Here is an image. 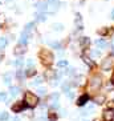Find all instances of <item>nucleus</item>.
Here are the masks:
<instances>
[{
  "label": "nucleus",
  "instance_id": "1",
  "mask_svg": "<svg viewBox=\"0 0 114 121\" xmlns=\"http://www.w3.org/2000/svg\"><path fill=\"white\" fill-rule=\"evenodd\" d=\"M25 105L29 108H35L37 104H39V99H37V96L36 95H33L32 92H25Z\"/></svg>",
  "mask_w": 114,
  "mask_h": 121
},
{
  "label": "nucleus",
  "instance_id": "2",
  "mask_svg": "<svg viewBox=\"0 0 114 121\" xmlns=\"http://www.w3.org/2000/svg\"><path fill=\"white\" fill-rule=\"evenodd\" d=\"M40 59H41V63L44 65H50L53 63V55L46 49H43L40 52Z\"/></svg>",
  "mask_w": 114,
  "mask_h": 121
},
{
  "label": "nucleus",
  "instance_id": "3",
  "mask_svg": "<svg viewBox=\"0 0 114 121\" xmlns=\"http://www.w3.org/2000/svg\"><path fill=\"white\" fill-rule=\"evenodd\" d=\"M113 67H114V56H107L101 64V68L103 71H110Z\"/></svg>",
  "mask_w": 114,
  "mask_h": 121
},
{
  "label": "nucleus",
  "instance_id": "4",
  "mask_svg": "<svg viewBox=\"0 0 114 121\" xmlns=\"http://www.w3.org/2000/svg\"><path fill=\"white\" fill-rule=\"evenodd\" d=\"M101 84H102V80H101L100 76H93L92 80H90V89L92 91H97V89H100Z\"/></svg>",
  "mask_w": 114,
  "mask_h": 121
},
{
  "label": "nucleus",
  "instance_id": "5",
  "mask_svg": "<svg viewBox=\"0 0 114 121\" xmlns=\"http://www.w3.org/2000/svg\"><path fill=\"white\" fill-rule=\"evenodd\" d=\"M25 51H27L25 44H19V45L13 49V53L16 55V56H21L23 53H25Z\"/></svg>",
  "mask_w": 114,
  "mask_h": 121
},
{
  "label": "nucleus",
  "instance_id": "6",
  "mask_svg": "<svg viewBox=\"0 0 114 121\" xmlns=\"http://www.w3.org/2000/svg\"><path fill=\"white\" fill-rule=\"evenodd\" d=\"M113 118H114L113 109H106L103 112V120L105 121H113Z\"/></svg>",
  "mask_w": 114,
  "mask_h": 121
},
{
  "label": "nucleus",
  "instance_id": "7",
  "mask_svg": "<svg viewBox=\"0 0 114 121\" xmlns=\"http://www.w3.org/2000/svg\"><path fill=\"white\" fill-rule=\"evenodd\" d=\"M25 104L23 103V101H17V103H15L13 105H12V110H13L15 113H17V112H21L23 108H24Z\"/></svg>",
  "mask_w": 114,
  "mask_h": 121
},
{
  "label": "nucleus",
  "instance_id": "8",
  "mask_svg": "<svg viewBox=\"0 0 114 121\" xmlns=\"http://www.w3.org/2000/svg\"><path fill=\"white\" fill-rule=\"evenodd\" d=\"M88 100H89V96H88V95H82V96L78 99V101H77V105H80V107L85 105Z\"/></svg>",
  "mask_w": 114,
  "mask_h": 121
},
{
  "label": "nucleus",
  "instance_id": "9",
  "mask_svg": "<svg viewBox=\"0 0 114 121\" xmlns=\"http://www.w3.org/2000/svg\"><path fill=\"white\" fill-rule=\"evenodd\" d=\"M96 45L98 47V48H106L107 41L106 40H103V39H98V40H96Z\"/></svg>",
  "mask_w": 114,
  "mask_h": 121
},
{
  "label": "nucleus",
  "instance_id": "10",
  "mask_svg": "<svg viewBox=\"0 0 114 121\" xmlns=\"http://www.w3.org/2000/svg\"><path fill=\"white\" fill-rule=\"evenodd\" d=\"M36 8H37V11L44 12V11H46V9H48V4H45V3H39V4H36Z\"/></svg>",
  "mask_w": 114,
  "mask_h": 121
},
{
  "label": "nucleus",
  "instance_id": "11",
  "mask_svg": "<svg viewBox=\"0 0 114 121\" xmlns=\"http://www.w3.org/2000/svg\"><path fill=\"white\" fill-rule=\"evenodd\" d=\"M56 76V72L53 71V69H48V71L45 72V77H46V80H52V78Z\"/></svg>",
  "mask_w": 114,
  "mask_h": 121
},
{
  "label": "nucleus",
  "instance_id": "12",
  "mask_svg": "<svg viewBox=\"0 0 114 121\" xmlns=\"http://www.w3.org/2000/svg\"><path fill=\"white\" fill-rule=\"evenodd\" d=\"M11 81H12V73H5L4 75V82L7 84V85H11Z\"/></svg>",
  "mask_w": 114,
  "mask_h": 121
},
{
  "label": "nucleus",
  "instance_id": "13",
  "mask_svg": "<svg viewBox=\"0 0 114 121\" xmlns=\"http://www.w3.org/2000/svg\"><path fill=\"white\" fill-rule=\"evenodd\" d=\"M27 41H28V32H23L21 33V37H20V44H27Z\"/></svg>",
  "mask_w": 114,
  "mask_h": 121
},
{
  "label": "nucleus",
  "instance_id": "14",
  "mask_svg": "<svg viewBox=\"0 0 114 121\" xmlns=\"http://www.w3.org/2000/svg\"><path fill=\"white\" fill-rule=\"evenodd\" d=\"M35 73H36L35 68H29L28 71H25V76H27V77H31V76H33Z\"/></svg>",
  "mask_w": 114,
  "mask_h": 121
},
{
  "label": "nucleus",
  "instance_id": "15",
  "mask_svg": "<svg viewBox=\"0 0 114 121\" xmlns=\"http://www.w3.org/2000/svg\"><path fill=\"white\" fill-rule=\"evenodd\" d=\"M5 45H7V39L5 37H1L0 39V51H3Z\"/></svg>",
  "mask_w": 114,
  "mask_h": 121
},
{
  "label": "nucleus",
  "instance_id": "16",
  "mask_svg": "<svg viewBox=\"0 0 114 121\" xmlns=\"http://www.w3.org/2000/svg\"><path fill=\"white\" fill-rule=\"evenodd\" d=\"M103 101H105V97H103V96H97V97H94V103H96V104H102Z\"/></svg>",
  "mask_w": 114,
  "mask_h": 121
},
{
  "label": "nucleus",
  "instance_id": "17",
  "mask_svg": "<svg viewBox=\"0 0 114 121\" xmlns=\"http://www.w3.org/2000/svg\"><path fill=\"white\" fill-rule=\"evenodd\" d=\"M8 118H9V116H8L7 112H3V113L0 114V121H7Z\"/></svg>",
  "mask_w": 114,
  "mask_h": 121
},
{
  "label": "nucleus",
  "instance_id": "18",
  "mask_svg": "<svg viewBox=\"0 0 114 121\" xmlns=\"http://www.w3.org/2000/svg\"><path fill=\"white\" fill-rule=\"evenodd\" d=\"M49 44L53 47V48H56V49H60V48H61L60 43H57V41H49Z\"/></svg>",
  "mask_w": 114,
  "mask_h": 121
},
{
  "label": "nucleus",
  "instance_id": "19",
  "mask_svg": "<svg viewBox=\"0 0 114 121\" xmlns=\"http://www.w3.org/2000/svg\"><path fill=\"white\" fill-rule=\"evenodd\" d=\"M45 20H46V16L44 13L37 15V22H45Z\"/></svg>",
  "mask_w": 114,
  "mask_h": 121
},
{
  "label": "nucleus",
  "instance_id": "20",
  "mask_svg": "<svg viewBox=\"0 0 114 121\" xmlns=\"http://www.w3.org/2000/svg\"><path fill=\"white\" fill-rule=\"evenodd\" d=\"M9 91H11L12 96H15V95H17V93H19V88H16V86H15V88H13V86H11V89H9Z\"/></svg>",
  "mask_w": 114,
  "mask_h": 121
},
{
  "label": "nucleus",
  "instance_id": "21",
  "mask_svg": "<svg viewBox=\"0 0 114 121\" xmlns=\"http://www.w3.org/2000/svg\"><path fill=\"white\" fill-rule=\"evenodd\" d=\"M57 65H58V67H66V65H68V61L66 60H60L58 63H57Z\"/></svg>",
  "mask_w": 114,
  "mask_h": 121
},
{
  "label": "nucleus",
  "instance_id": "22",
  "mask_svg": "<svg viewBox=\"0 0 114 121\" xmlns=\"http://www.w3.org/2000/svg\"><path fill=\"white\" fill-rule=\"evenodd\" d=\"M32 28H33V23H29V24H27V27H25V32H29Z\"/></svg>",
  "mask_w": 114,
  "mask_h": 121
},
{
  "label": "nucleus",
  "instance_id": "23",
  "mask_svg": "<svg viewBox=\"0 0 114 121\" xmlns=\"http://www.w3.org/2000/svg\"><path fill=\"white\" fill-rule=\"evenodd\" d=\"M41 82H43V80H41L40 77H37V78L35 80V81L32 82V85H39V84H41Z\"/></svg>",
  "mask_w": 114,
  "mask_h": 121
},
{
  "label": "nucleus",
  "instance_id": "24",
  "mask_svg": "<svg viewBox=\"0 0 114 121\" xmlns=\"http://www.w3.org/2000/svg\"><path fill=\"white\" fill-rule=\"evenodd\" d=\"M7 100V95L4 92H0V101H5Z\"/></svg>",
  "mask_w": 114,
  "mask_h": 121
},
{
  "label": "nucleus",
  "instance_id": "25",
  "mask_svg": "<svg viewBox=\"0 0 114 121\" xmlns=\"http://www.w3.org/2000/svg\"><path fill=\"white\" fill-rule=\"evenodd\" d=\"M90 41H89V39H86V37H82L81 39V44L82 45H86V44H89Z\"/></svg>",
  "mask_w": 114,
  "mask_h": 121
},
{
  "label": "nucleus",
  "instance_id": "26",
  "mask_svg": "<svg viewBox=\"0 0 114 121\" xmlns=\"http://www.w3.org/2000/svg\"><path fill=\"white\" fill-rule=\"evenodd\" d=\"M107 108H109V109H114V100H111V101L107 103Z\"/></svg>",
  "mask_w": 114,
  "mask_h": 121
},
{
  "label": "nucleus",
  "instance_id": "27",
  "mask_svg": "<svg viewBox=\"0 0 114 121\" xmlns=\"http://www.w3.org/2000/svg\"><path fill=\"white\" fill-rule=\"evenodd\" d=\"M21 65H23V61H21V60H16V61H15V67L20 68Z\"/></svg>",
  "mask_w": 114,
  "mask_h": 121
},
{
  "label": "nucleus",
  "instance_id": "28",
  "mask_svg": "<svg viewBox=\"0 0 114 121\" xmlns=\"http://www.w3.org/2000/svg\"><path fill=\"white\" fill-rule=\"evenodd\" d=\"M53 29H58V31H61V29H62V25H61V24H54L53 25Z\"/></svg>",
  "mask_w": 114,
  "mask_h": 121
},
{
  "label": "nucleus",
  "instance_id": "29",
  "mask_svg": "<svg viewBox=\"0 0 114 121\" xmlns=\"http://www.w3.org/2000/svg\"><path fill=\"white\" fill-rule=\"evenodd\" d=\"M37 92H39L40 95H45V89H44V88H39V89H37Z\"/></svg>",
  "mask_w": 114,
  "mask_h": 121
},
{
  "label": "nucleus",
  "instance_id": "30",
  "mask_svg": "<svg viewBox=\"0 0 114 121\" xmlns=\"http://www.w3.org/2000/svg\"><path fill=\"white\" fill-rule=\"evenodd\" d=\"M84 60H85V63H86V64L93 65V61H92V60H89V59H86V57H84Z\"/></svg>",
  "mask_w": 114,
  "mask_h": 121
},
{
  "label": "nucleus",
  "instance_id": "31",
  "mask_svg": "<svg viewBox=\"0 0 114 121\" xmlns=\"http://www.w3.org/2000/svg\"><path fill=\"white\" fill-rule=\"evenodd\" d=\"M98 32H100L101 35H105V33L107 32V29H106V28H102V29H101V31H98Z\"/></svg>",
  "mask_w": 114,
  "mask_h": 121
},
{
  "label": "nucleus",
  "instance_id": "32",
  "mask_svg": "<svg viewBox=\"0 0 114 121\" xmlns=\"http://www.w3.org/2000/svg\"><path fill=\"white\" fill-rule=\"evenodd\" d=\"M27 65H28V67H32V65H33V60H28V61H27Z\"/></svg>",
  "mask_w": 114,
  "mask_h": 121
},
{
  "label": "nucleus",
  "instance_id": "33",
  "mask_svg": "<svg viewBox=\"0 0 114 121\" xmlns=\"http://www.w3.org/2000/svg\"><path fill=\"white\" fill-rule=\"evenodd\" d=\"M93 56H94V57H96V56H98V55H100V52H98V51H94V52H93Z\"/></svg>",
  "mask_w": 114,
  "mask_h": 121
},
{
  "label": "nucleus",
  "instance_id": "34",
  "mask_svg": "<svg viewBox=\"0 0 114 121\" xmlns=\"http://www.w3.org/2000/svg\"><path fill=\"white\" fill-rule=\"evenodd\" d=\"M66 95H68V96H69V99H73V97H74V95H73V93H72V92L66 93Z\"/></svg>",
  "mask_w": 114,
  "mask_h": 121
},
{
  "label": "nucleus",
  "instance_id": "35",
  "mask_svg": "<svg viewBox=\"0 0 114 121\" xmlns=\"http://www.w3.org/2000/svg\"><path fill=\"white\" fill-rule=\"evenodd\" d=\"M110 17H111V19H114V9L111 11V13H110Z\"/></svg>",
  "mask_w": 114,
  "mask_h": 121
},
{
  "label": "nucleus",
  "instance_id": "36",
  "mask_svg": "<svg viewBox=\"0 0 114 121\" xmlns=\"http://www.w3.org/2000/svg\"><path fill=\"white\" fill-rule=\"evenodd\" d=\"M111 84L114 85V73H113V76H111Z\"/></svg>",
  "mask_w": 114,
  "mask_h": 121
},
{
  "label": "nucleus",
  "instance_id": "37",
  "mask_svg": "<svg viewBox=\"0 0 114 121\" xmlns=\"http://www.w3.org/2000/svg\"><path fill=\"white\" fill-rule=\"evenodd\" d=\"M85 121H88V120H85Z\"/></svg>",
  "mask_w": 114,
  "mask_h": 121
}]
</instances>
